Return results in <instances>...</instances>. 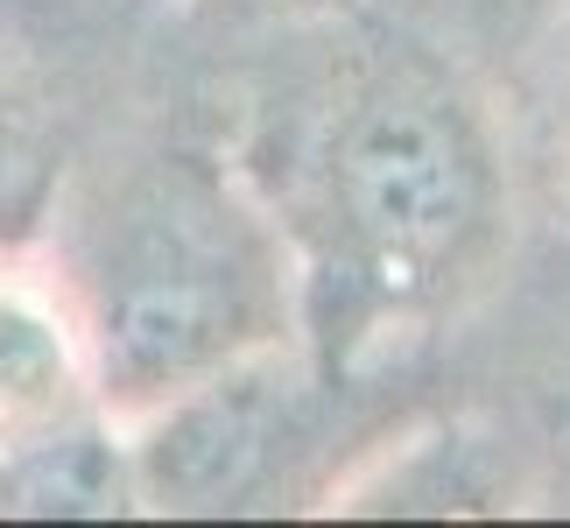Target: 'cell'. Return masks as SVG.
I'll return each instance as SVG.
<instances>
[{"label": "cell", "instance_id": "obj_1", "mask_svg": "<svg viewBox=\"0 0 570 528\" xmlns=\"http://www.w3.org/2000/svg\"><path fill=\"white\" fill-rule=\"evenodd\" d=\"M268 99L247 163L303 268L317 373L465 317L521 239L514 148L487 85L409 29L332 14Z\"/></svg>", "mask_w": 570, "mask_h": 528}, {"label": "cell", "instance_id": "obj_4", "mask_svg": "<svg viewBox=\"0 0 570 528\" xmlns=\"http://www.w3.org/2000/svg\"><path fill=\"white\" fill-rule=\"evenodd\" d=\"M106 430L92 352L36 247H0V451H57Z\"/></svg>", "mask_w": 570, "mask_h": 528}, {"label": "cell", "instance_id": "obj_3", "mask_svg": "<svg viewBox=\"0 0 570 528\" xmlns=\"http://www.w3.org/2000/svg\"><path fill=\"white\" fill-rule=\"evenodd\" d=\"M127 0H0V247H29L57 176L114 120Z\"/></svg>", "mask_w": 570, "mask_h": 528}, {"label": "cell", "instance_id": "obj_6", "mask_svg": "<svg viewBox=\"0 0 570 528\" xmlns=\"http://www.w3.org/2000/svg\"><path fill=\"white\" fill-rule=\"evenodd\" d=\"M550 120H557V148L570 163V29L557 36V78H550Z\"/></svg>", "mask_w": 570, "mask_h": 528}, {"label": "cell", "instance_id": "obj_2", "mask_svg": "<svg viewBox=\"0 0 570 528\" xmlns=\"http://www.w3.org/2000/svg\"><path fill=\"white\" fill-rule=\"evenodd\" d=\"M29 247L85 332L106 430L303 345V268L275 205L184 120L114 114L57 176Z\"/></svg>", "mask_w": 570, "mask_h": 528}, {"label": "cell", "instance_id": "obj_5", "mask_svg": "<svg viewBox=\"0 0 570 528\" xmlns=\"http://www.w3.org/2000/svg\"><path fill=\"white\" fill-rule=\"evenodd\" d=\"M197 21H212V29H317V21L332 14H353L360 0H184Z\"/></svg>", "mask_w": 570, "mask_h": 528}]
</instances>
